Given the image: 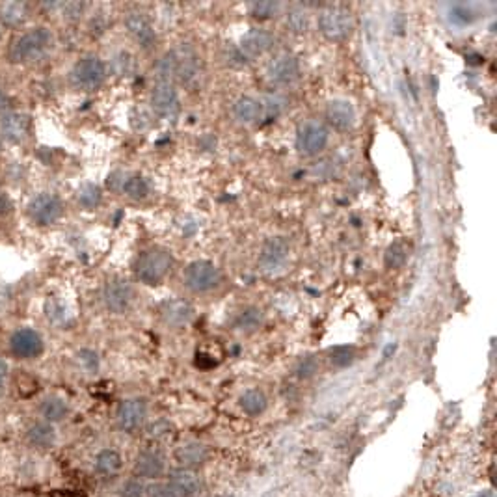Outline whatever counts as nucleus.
Segmentation results:
<instances>
[{
    "label": "nucleus",
    "mask_w": 497,
    "mask_h": 497,
    "mask_svg": "<svg viewBox=\"0 0 497 497\" xmlns=\"http://www.w3.org/2000/svg\"><path fill=\"white\" fill-rule=\"evenodd\" d=\"M328 142H330V131L322 121H304L296 131V149L304 157H317L319 153L326 149Z\"/></svg>",
    "instance_id": "nucleus-8"
},
{
    "label": "nucleus",
    "mask_w": 497,
    "mask_h": 497,
    "mask_svg": "<svg viewBox=\"0 0 497 497\" xmlns=\"http://www.w3.org/2000/svg\"><path fill=\"white\" fill-rule=\"evenodd\" d=\"M8 361L4 358H0V393L4 390V384H6V378H8Z\"/></svg>",
    "instance_id": "nucleus-45"
},
{
    "label": "nucleus",
    "mask_w": 497,
    "mask_h": 497,
    "mask_svg": "<svg viewBox=\"0 0 497 497\" xmlns=\"http://www.w3.org/2000/svg\"><path fill=\"white\" fill-rule=\"evenodd\" d=\"M121 467H123V458L116 449H103L95 456V472L99 475L112 477L121 472Z\"/></svg>",
    "instance_id": "nucleus-30"
},
{
    "label": "nucleus",
    "mask_w": 497,
    "mask_h": 497,
    "mask_svg": "<svg viewBox=\"0 0 497 497\" xmlns=\"http://www.w3.org/2000/svg\"><path fill=\"white\" fill-rule=\"evenodd\" d=\"M52 43H54V38L47 26H34L12 39V45L8 49V58L12 63L38 62L47 56V52L52 49Z\"/></svg>",
    "instance_id": "nucleus-2"
},
{
    "label": "nucleus",
    "mask_w": 497,
    "mask_h": 497,
    "mask_svg": "<svg viewBox=\"0 0 497 497\" xmlns=\"http://www.w3.org/2000/svg\"><path fill=\"white\" fill-rule=\"evenodd\" d=\"M76 359H78L82 369L89 372V374H94V372H97V369H99V356H97L95 350L82 348V350H78V354H76Z\"/></svg>",
    "instance_id": "nucleus-38"
},
{
    "label": "nucleus",
    "mask_w": 497,
    "mask_h": 497,
    "mask_svg": "<svg viewBox=\"0 0 497 497\" xmlns=\"http://www.w3.org/2000/svg\"><path fill=\"white\" fill-rule=\"evenodd\" d=\"M449 19H451V23H454V25L467 26L477 19V13H475V10H473L472 6H467V4H454V6H451V10H449Z\"/></svg>",
    "instance_id": "nucleus-36"
},
{
    "label": "nucleus",
    "mask_w": 497,
    "mask_h": 497,
    "mask_svg": "<svg viewBox=\"0 0 497 497\" xmlns=\"http://www.w3.org/2000/svg\"><path fill=\"white\" fill-rule=\"evenodd\" d=\"M63 17L67 21H78L86 12V4L82 2H67L63 4Z\"/></svg>",
    "instance_id": "nucleus-42"
},
{
    "label": "nucleus",
    "mask_w": 497,
    "mask_h": 497,
    "mask_svg": "<svg viewBox=\"0 0 497 497\" xmlns=\"http://www.w3.org/2000/svg\"><path fill=\"white\" fill-rule=\"evenodd\" d=\"M170 485H173L184 497H195L202 494V478L189 467H179L170 473Z\"/></svg>",
    "instance_id": "nucleus-23"
},
{
    "label": "nucleus",
    "mask_w": 497,
    "mask_h": 497,
    "mask_svg": "<svg viewBox=\"0 0 497 497\" xmlns=\"http://www.w3.org/2000/svg\"><path fill=\"white\" fill-rule=\"evenodd\" d=\"M108 76V67L105 60L99 56H89L81 58L78 62L73 65V70L70 73L71 84L81 92H95L105 84Z\"/></svg>",
    "instance_id": "nucleus-5"
},
{
    "label": "nucleus",
    "mask_w": 497,
    "mask_h": 497,
    "mask_svg": "<svg viewBox=\"0 0 497 497\" xmlns=\"http://www.w3.org/2000/svg\"><path fill=\"white\" fill-rule=\"evenodd\" d=\"M147 497H184L176 486L170 483H157L147 488Z\"/></svg>",
    "instance_id": "nucleus-41"
},
{
    "label": "nucleus",
    "mask_w": 497,
    "mask_h": 497,
    "mask_svg": "<svg viewBox=\"0 0 497 497\" xmlns=\"http://www.w3.org/2000/svg\"><path fill=\"white\" fill-rule=\"evenodd\" d=\"M123 23H125V28L129 32V36L132 38V41L138 45L140 49L151 51L153 47L157 45L155 26L151 25V21L144 12H138V10L127 12Z\"/></svg>",
    "instance_id": "nucleus-13"
},
{
    "label": "nucleus",
    "mask_w": 497,
    "mask_h": 497,
    "mask_svg": "<svg viewBox=\"0 0 497 497\" xmlns=\"http://www.w3.org/2000/svg\"><path fill=\"white\" fill-rule=\"evenodd\" d=\"M319 32L332 43H343L354 34V17L343 6H328L319 13Z\"/></svg>",
    "instance_id": "nucleus-4"
},
{
    "label": "nucleus",
    "mask_w": 497,
    "mask_h": 497,
    "mask_svg": "<svg viewBox=\"0 0 497 497\" xmlns=\"http://www.w3.org/2000/svg\"><path fill=\"white\" fill-rule=\"evenodd\" d=\"M412 255V244L406 239L393 240L384 252V264L388 271H399L408 263Z\"/></svg>",
    "instance_id": "nucleus-25"
},
{
    "label": "nucleus",
    "mask_w": 497,
    "mask_h": 497,
    "mask_svg": "<svg viewBox=\"0 0 497 497\" xmlns=\"http://www.w3.org/2000/svg\"><path fill=\"white\" fill-rule=\"evenodd\" d=\"M274 45H276V36L271 30L252 28L248 34H244V38L240 39L239 52L246 60H250V58L263 56L268 51H272Z\"/></svg>",
    "instance_id": "nucleus-16"
},
{
    "label": "nucleus",
    "mask_w": 497,
    "mask_h": 497,
    "mask_svg": "<svg viewBox=\"0 0 497 497\" xmlns=\"http://www.w3.org/2000/svg\"><path fill=\"white\" fill-rule=\"evenodd\" d=\"M475 497H491V496L490 494H478V496H475Z\"/></svg>",
    "instance_id": "nucleus-47"
},
{
    "label": "nucleus",
    "mask_w": 497,
    "mask_h": 497,
    "mask_svg": "<svg viewBox=\"0 0 497 497\" xmlns=\"http://www.w3.org/2000/svg\"><path fill=\"white\" fill-rule=\"evenodd\" d=\"M356 348L352 345H339L330 350V361L334 367H348L352 366L354 359H356Z\"/></svg>",
    "instance_id": "nucleus-34"
},
{
    "label": "nucleus",
    "mask_w": 497,
    "mask_h": 497,
    "mask_svg": "<svg viewBox=\"0 0 497 497\" xmlns=\"http://www.w3.org/2000/svg\"><path fill=\"white\" fill-rule=\"evenodd\" d=\"M319 359L315 358V356H306L298 361V366H296V377L302 378V380H308V378H313L317 372H319Z\"/></svg>",
    "instance_id": "nucleus-37"
},
{
    "label": "nucleus",
    "mask_w": 497,
    "mask_h": 497,
    "mask_svg": "<svg viewBox=\"0 0 497 497\" xmlns=\"http://www.w3.org/2000/svg\"><path fill=\"white\" fill-rule=\"evenodd\" d=\"M120 497H147V488L140 478H131L121 485Z\"/></svg>",
    "instance_id": "nucleus-40"
},
{
    "label": "nucleus",
    "mask_w": 497,
    "mask_h": 497,
    "mask_svg": "<svg viewBox=\"0 0 497 497\" xmlns=\"http://www.w3.org/2000/svg\"><path fill=\"white\" fill-rule=\"evenodd\" d=\"M12 107V101H10V97H8L2 89H0V112H6L8 108Z\"/></svg>",
    "instance_id": "nucleus-46"
},
{
    "label": "nucleus",
    "mask_w": 497,
    "mask_h": 497,
    "mask_svg": "<svg viewBox=\"0 0 497 497\" xmlns=\"http://www.w3.org/2000/svg\"><path fill=\"white\" fill-rule=\"evenodd\" d=\"M177 462L183 467H194L203 464L209 458V449L203 443L198 441H189L176 451Z\"/></svg>",
    "instance_id": "nucleus-27"
},
{
    "label": "nucleus",
    "mask_w": 497,
    "mask_h": 497,
    "mask_svg": "<svg viewBox=\"0 0 497 497\" xmlns=\"http://www.w3.org/2000/svg\"><path fill=\"white\" fill-rule=\"evenodd\" d=\"M171 425L168 421H164V419H158V421L151 423L149 427H147V436L155 441H164L168 440L171 436Z\"/></svg>",
    "instance_id": "nucleus-39"
},
{
    "label": "nucleus",
    "mask_w": 497,
    "mask_h": 497,
    "mask_svg": "<svg viewBox=\"0 0 497 497\" xmlns=\"http://www.w3.org/2000/svg\"><path fill=\"white\" fill-rule=\"evenodd\" d=\"M239 406L246 416L257 417L261 416V414H264V410L268 408V399H266L263 390L252 388V390H246L244 393L239 396Z\"/></svg>",
    "instance_id": "nucleus-28"
},
{
    "label": "nucleus",
    "mask_w": 497,
    "mask_h": 497,
    "mask_svg": "<svg viewBox=\"0 0 497 497\" xmlns=\"http://www.w3.org/2000/svg\"><path fill=\"white\" fill-rule=\"evenodd\" d=\"M30 132V118L23 112H10L0 118V134L12 142V144H23L28 138Z\"/></svg>",
    "instance_id": "nucleus-19"
},
{
    "label": "nucleus",
    "mask_w": 497,
    "mask_h": 497,
    "mask_svg": "<svg viewBox=\"0 0 497 497\" xmlns=\"http://www.w3.org/2000/svg\"><path fill=\"white\" fill-rule=\"evenodd\" d=\"M28 19V4L25 2H6L0 4V21L6 26L17 28Z\"/></svg>",
    "instance_id": "nucleus-31"
},
{
    "label": "nucleus",
    "mask_w": 497,
    "mask_h": 497,
    "mask_svg": "<svg viewBox=\"0 0 497 497\" xmlns=\"http://www.w3.org/2000/svg\"><path fill=\"white\" fill-rule=\"evenodd\" d=\"M326 121L335 131H348L356 125V108L348 99L337 97L326 105Z\"/></svg>",
    "instance_id": "nucleus-18"
},
{
    "label": "nucleus",
    "mask_w": 497,
    "mask_h": 497,
    "mask_svg": "<svg viewBox=\"0 0 497 497\" xmlns=\"http://www.w3.org/2000/svg\"><path fill=\"white\" fill-rule=\"evenodd\" d=\"M26 441L34 449L47 451V449H51L56 443V430H54L51 423L43 421V419L32 423L30 427L26 428Z\"/></svg>",
    "instance_id": "nucleus-22"
},
{
    "label": "nucleus",
    "mask_w": 497,
    "mask_h": 497,
    "mask_svg": "<svg viewBox=\"0 0 497 497\" xmlns=\"http://www.w3.org/2000/svg\"><path fill=\"white\" fill-rule=\"evenodd\" d=\"M120 190L131 200H145L151 192V187H149V181L144 176L129 173V176H123L120 179Z\"/></svg>",
    "instance_id": "nucleus-29"
},
{
    "label": "nucleus",
    "mask_w": 497,
    "mask_h": 497,
    "mask_svg": "<svg viewBox=\"0 0 497 497\" xmlns=\"http://www.w3.org/2000/svg\"><path fill=\"white\" fill-rule=\"evenodd\" d=\"M39 416L47 423H60L70 416V404L58 395H47L38 406Z\"/></svg>",
    "instance_id": "nucleus-24"
},
{
    "label": "nucleus",
    "mask_w": 497,
    "mask_h": 497,
    "mask_svg": "<svg viewBox=\"0 0 497 497\" xmlns=\"http://www.w3.org/2000/svg\"><path fill=\"white\" fill-rule=\"evenodd\" d=\"M134 296H136V290H134L131 282H127L125 277L108 279L101 293L105 308L114 315L127 313L132 304H134Z\"/></svg>",
    "instance_id": "nucleus-9"
},
{
    "label": "nucleus",
    "mask_w": 497,
    "mask_h": 497,
    "mask_svg": "<svg viewBox=\"0 0 497 497\" xmlns=\"http://www.w3.org/2000/svg\"><path fill=\"white\" fill-rule=\"evenodd\" d=\"M173 268V255L162 246H151L138 253L134 261V276L145 285H158Z\"/></svg>",
    "instance_id": "nucleus-3"
},
{
    "label": "nucleus",
    "mask_w": 497,
    "mask_h": 497,
    "mask_svg": "<svg viewBox=\"0 0 497 497\" xmlns=\"http://www.w3.org/2000/svg\"><path fill=\"white\" fill-rule=\"evenodd\" d=\"M10 352L17 359H38L45 350V341L38 330L30 326L17 328L10 335Z\"/></svg>",
    "instance_id": "nucleus-11"
},
{
    "label": "nucleus",
    "mask_w": 497,
    "mask_h": 497,
    "mask_svg": "<svg viewBox=\"0 0 497 497\" xmlns=\"http://www.w3.org/2000/svg\"><path fill=\"white\" fill-rule=\"evenodd\" d=\"M76 200H78V205H81L82 209H86V211H94L95 207H99V205H101L103 192L95 183H84L81 189H78Z\"/></svg>",
    "instance_id": "nucleus-33"
},
{
    "label": "nucleus",
    "mask_w": 497,
    "mask_h": 497,
    "mask_svg": "<svg viewBox=\"0 0 497 497\" xmlns=\"http://www.w3.org/2000/svg\"><path fill=\"white\" fill-rule=\"evenodd\" d=\"M264 114V105L252 95H240L233 103L235 120L242 125H253L257 123Z\"/></svg>",
    "instance_id": "nucleus-21"
},
{
    "label": "nucleus",
    "mask_w": 497,
    "mask_h": 497,
    "mask_svg": "<svg viewBox=\"0 0 497 497\" xmlns=\"http://www.w3.org/2000/svg\"><path fill=\"white\" fill-rule=\"evenodd\" d=\"M266 78L274 86H290L300 78V60L295 54L284 52L268 63Z\"/></svg>",
    "instance_id": "nucleus-15"
},
{
    "label": "nucleus",
    "mask_w": 497,
    "mask_h": 497,
    "mask_svg": "<svg viewBox=\"0 0 497 497\" xmlns=\"http://www.w3.org/2000/svg\"><path fill=\"white\" fill-rule=\"evenodd\" d=\"M0 39H2V30H0Z\"/></svg>",
    "instance_id": "nucleus-48"
},
{
    "label": "nucleus",
    "mask_w": 497,
    "mask_h": 497,
    "mask_svg": "<svg viewBox=\"0 0 497 497\" xmlns=\"http://www.w3.org/2000/svg\"><path fill=\"white\" fill-rule=\"evenodd\" d=\"M158 73L164 81L192 86L202 75V58L190 43H179L164 54Z\"/></svg>",
    "instance_id": "nucleus-1"
},
{
    "label": "nucleus",
    "mask_w": 497,
    "mask_h": 497,
    "mask_svg": "<svg viewBox=\"0 0 497 497\" xmlns=\"http://www.w3.org/2000/svg\"><path fill=\"white\" fill-rule=\"evenodd\" d=\"M8 306H10V290L0 285V315H4Z\"/></svg>",
    "instance_id": "nucleus-43"
},
{
    "label": "nucleus",
    "mask_w": 497,
    "mask_h": 497,
    "mask_svg": "<svg viewBox=\"0 0 497 497\" xmlns=\"http://www.w3.org/2000/svg\"><path fill=\"white\" fill-rule=\"evenodd\" d=\"M290 244L289 240L282 235H274L264 240L259 252V266L264 272H277L282 271L285 263L289 261Z\"/></svg>",
    "instance_id": "nucleus-12"
},
{
    "label": "nucleus",
    "mask_w": 497,
    "mask_h": 497,
    "mask_svg": "<svg viewBox=\"0 0 497 497\" xmlns=\"http://www.w3.org/2000/svg\"><path fill=\"white\" fill-rule=\"evenodd\" d=\"M65 213L63 200L54 192H41L36 194L26 207V214L36 226H52L56 224Z\"/></svg>",
    "instance_id": "nucleus-7"
},
{
    "label": "nucleus",
    "mask_w": 497,
    "mask_h": 497,
    "mask_svg": "<svg viewBox=\"0 0 497 497\" xmlns=\"http://www.w3.org/2000/svg\"><path fill=\"white\" fill-rule=\"evenodd\" d=\"M147 419V401L142 396H131L121 401L116 412V423L123 432H134L138 430Z\"/></svg>",
    "instance_id": "nucleus-14"
},
{
    "label": "nucleus",
    "mask_w": 497,
    "mask_h": 497,
    "mask_svg": "<svg viewBox=\"0 0 497 497\" xmlns=\"http://www.w3.org/2000/svg\"><path fill=\"white\" fill-rule=\"evenodd\" d=\"M10 211H12V202H10L6 192L0 190V214H6L10 213Z\"/></svg>",
    "instance_id": "nucleus-44"
},
{
    "label": "nucleus",
    "mask_w": 497,
    "mask_h": 497,
    "mask_svg": "<svg viewBox=\"0 0 497 497\" xmlns=\"http://www.w3.org/2000/svg\"><path fill=\"white\" fill-rule=\"evenodd\" d=\"M285 26L296 36L308 34L309 26H311L309 13L302 10V8H290L289 12L285 13Z\"/></svg>",
    "instance_id": "nucleus-32"
},
{
    "label": "nucleus",
    "mask_w": 497,
    "mask_h": 497,
    "mask_svg": "<svg viewBox=\"0 0 497 497\" xmlns=\"http://www.w3.org/2000/svg\"><path fill=\"white\" fill-rule=\"evenodd\" d=\"M132 472L138 478H160L166 473V460L155 449H145L134 460Z\"/></svg>",
    "instance_id": "nucleus-20"
},
{
    "label": "nucleus",
    "mask_w": 497,
    "mask_h": 497,
    "mask_svg": "<svg viewBox=\"0 0 497 497\" xmlns=\"http://www.w3.org/2000/svg\"><path fill=\"white\" fill-rule=\"evenodd\" d=\"M263 311L257 306H246V308H242L239 313L235 315L233 328L237 332H242V334H253V332H257L259 328L263 326Z\"/></svg>",
    "instance_id": "nucleus-26"
},
{
    "label": "nucleus",
    "mask_w": 497,
    "mask_h": 497,
    "mask_svg": "<svg viewBox=\"0 0 497 497\" xmlns=\"http://www.w3.org/2000/svg\"><path fill=\"white\" fill-rule=\"evenodd\" d=\"M248 10H250V15H252L253 19L268 21L279 15L282 4H277V2H253V4L248 6Z\"/></svg>",
    "instance_id": "nucleus-35"
},
{
    "label": "nucleus",
    "mask_w": 497,
    "mask_h": 497,
    "mask_svg": "<svg viewBox=\"0 0 497 497\" xmlns=\"http://www.w3.org/2000/svg\"><path fill=\"white\" fill-rule=\"evenodd\" d=\"M158 313H160L164 324L168 328H173V330L189 326L190 321L194 319V308L183 298H171V300L162 302Z\"/></svg>",
    "instance_id": "nucleus-17"
},
{
    "label": "nucleus",
    "mask_w": 497,
    "mask_h": 497,
    "mask_svg": "<svg viewBox=\"0 0 497 497\" xmlns=\"http://www.w3.org/2000/svg\"><path fill=\"white\" fill-rule=\"evenodd\" d=\"M183 284L187 285V289L192 293H211V290L218 289L222 284V272L211 261L205 259H198L184 268L183 272Z\"/></svg>",
    "instance_id": "nucleus-6"
},
{
    "label": "nucleus",
    "mask_w": 497,
    "mask_h": 497,
    "mask_svg": "<svg viewBox=\"0 0 497 497\" xmlns=\"http://www.w3.org/2000/svg\"><path fill=\"white\" fill-rule=\"evenodd\" d=\"M151 110L162 120H173L179 110H181V99L177 92L176 84L170 81H160L153 86L151 97H149Z\"/></svg>",
    "instance_id": "nucleus-10"
}]
</instances>
